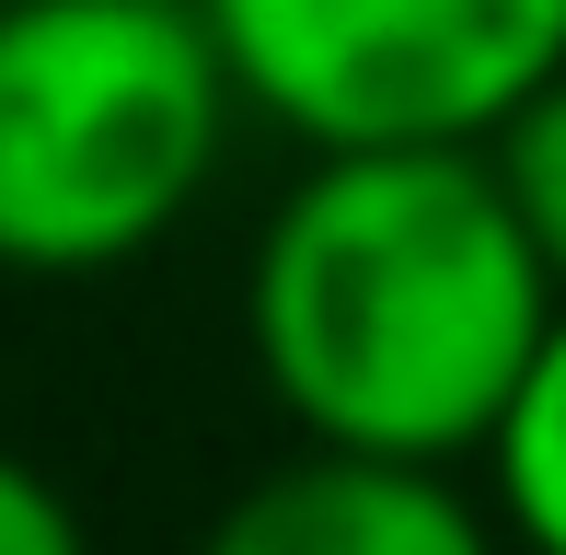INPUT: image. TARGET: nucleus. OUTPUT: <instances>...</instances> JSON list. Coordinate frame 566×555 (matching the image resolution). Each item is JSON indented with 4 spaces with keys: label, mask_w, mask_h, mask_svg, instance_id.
<instances>
[{
    "label": "nucleus",
    "mask_w": 566,
    "mask_h": 555,
    "mask_svg": "<svg viewBox=\"0 0 566 555\" xmlns=\"http://www.w3.org/2000/svg\"><path fill=\"white\" fill-rule=\"evenodd\" d=\"M197 555H521L462 463H394V451L301 440L290 463L243 474L209 510Z\"/></svg>",
    "instance_id": "nucleus-4"
},
{
    "label": "nucleus",
    "mask_w": 566,
    "mask_h": 555,
    "mask_svg": "<svg viewBox=\"0 0 566 555\" xmlns=\"http://www.w3.org/2000/svg\"><path fill=\"white\" fill-rule=\"evenodd\" d=\"M266 116L301 150L497 139L566 70V0H197Z\"/></svg>",
    "instance_id": "nucleus-3"
},
{
    "label": "nucleus",
    "mask_w": 566,
    "mask_h": 555,
    "mask_svg": "<svg viewBox=\"0 0 566 555\" xmlns=\"http://www.w3.org/2000/svg\"><path fill=\"white\" fill-rule=\"evenodd\" d=\"M0 555H93V521L70 510V486L23 451H0Z\"/></svg>",
    "instance_id": "nucleus-7"
},
{
    "label": "nucleus",
    "mask_w": 566,
    "mask_h": 555,
    "mask_svg": "<svg viewBox=\"0 0 566 555\" xmlns=\"http://www.w3.org/2000/svg\"><path fill=\"white\" fill-rule=\"evenodd\" d=\"M485 163H497V186H509V209H521L532 255H544L555 290H566V70L509 116L497 139H485Z\"/></svg>",
    "instance_id": "nucleus-6"
},
{
    "label": "nucleus",
    "mask_w": 566,
    "mask_h": 555,
    "mask_svg": "<svg viewBox=\"0 0 566 555\" xmlns=\"http://www.w3.org/2000/svg\"><path fill=\"white\" fill-rule=\"evenodd\" d=\"M485 510L509 521L521 555H566V313L544 324L497 440H485Z\"/></svg>",
    "instance_id": "nucleus-5"
},
{
    "label": "nucleus",
    "mask_w": 566,
    "mask_h": 555,
    "mask_svg": "<svg viewBox=\"0 0 566 555\" xmlns=\"http://www.w3.org/2000/svg\"><path fill=\"white\" fill-rule=\"evenodd\" d=\"M566 313L485 139L301 150L243 255V359L301 440L485 463Z\"/></svg>",
    "instance_id": "nucleus-1"
},
{
    "label": "nucleus",
    "mask_w": 566,
    "mask_h": 555,
    "mask_svg": "<svg viewBox=\"0 0 566 555\" xmlns=\"http://www.w3.org/2000/svg\"><path fill=\"white\" fill-rule=\"evenodd\" d=\"M243 82L197 0H0V278H116L220 186Z\"/></svg>",
    "instance_id": "nucleus-2"
}]
</instances>
